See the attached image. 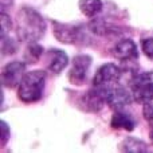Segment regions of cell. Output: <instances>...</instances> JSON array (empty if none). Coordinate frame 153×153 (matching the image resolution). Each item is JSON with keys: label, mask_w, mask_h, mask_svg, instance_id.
I'll return each mask as SVG.
<instances>
[{"label": "cell", "mask_w": 153, "mask_h": 153, "mask_svg": "<svg viewBox=\"0 0 153 153\" xmlns=\"http://www.w3.org/2000/svg\"><path fill=\"white\" fill-rule=\"evenodd\" d=\"M103 93V97H105V102L108 103L110 108L116 109H122L126 105H129L133 100V97L130 95V93L125 89L124 86L117 83H111V85H106V86H101L100 87Z\"/></svg>", "instance_id": "cell-4"}, {"label": "cell", "mask_w": 153, "mask_h": 153, "mask_svg": "<svg viewBox=\"0 0 153 153\" xmlns=\"http://www.w3.org/2000/svg\"><path fill=\"white\" fill-rule=\"evenodd\" d=\"M110 125L114 129H124V130H128V132H132L136 126V122L130 114L125 113L121 109H118L113 114V117H111Z\"/></svg>", "instance_id": "cell-12"}, {"label": "cell", "mask_w": 153, "mask_h": 153, "mask_svg": "<svg viewBox=\"0 0 153 153\" xmlns=\"http://www.w3.org/2000/svg\"><path fill=\"white\" fill-rule=\"evenodd\" d=\"M120 151L121 152H132V153H144L148 152V145L144 141L138 138L128 137L120 144Z\"/></svg>", "instance_id": "cell-15"}, {"label": "cell", "mask_w": 153, "mask_h": 153, "mask_svg": "<svg viewBox=\"0 0 153 153\" xmlns=\"http://www.w3.org/2000/svg\"><path fill=\"white\" fill-rule=\"evenodd\" d=\"M141 50L146 58L153 59V38H145L141 40Z\"/></svg>", "instance_id": "cell-18"}, {"label": "cell", "mask_w": 153, "mask_h": 153, "mask_svg": "<svg viewBox=\"0 0 153 153\" xmlns=\"http://www.w3.org/2000/svg\"><path fill=\"white\" fill-rule=\"evenodd\" d=\"M16 36L20 42H38L46 32V22L38 11L23 7L16 15Z\"/></svg>", "instance_id": "cell-1"}, {"label": "cell", "mask_w": 153, "mask_h": 153, "mask_svg": "<svg viewBox=\"0 0 153 153\" xmlns=\"http://www.w3.org/2000/svg\"><path fill=\"white\" fill-rule=\"evenodd\" d=\"M46 59H47V67L48 71L54 73V74H61L66 66L69 65V56L65 51L59 50V48H51L46 53Z\"/></svg>", "instance_id": "cell-10"}, {"label": "cell", "mask_w": 153, "mask_h": 153, "mask_svg": "<svg viewBox=\"0 0 153 153\" xmlns=\"http://www.w3.org/2000/svg\"><path fill=\"white\" fill-rule=\"evenodd\" d=\"M133 100L136 102H152L153 101V83L151 85H145V86H138V87H133Z\"/></svg>", "instance_id": "cell-16"}, {"label": "cell", "mask_w": 153, "mask_h": 153, "mask_svg": "<svg viewBox=\"0 0 153 153\" xmlns=\"http://www.w3.org/2000/svg\"><path fill=\"white\" fill-rule=\"evenodd\" d=\"M111 54L116 59L120 61H133L137 59L138 56V50L136 43L132 39H121L120 42H117L114 45V47L111 48Z\"/></svg>", "instance_id": "cell-9"}, {"label": "cell", "mask_w": 153, "mask_h": 153, "mask_svg": "<svg viewBox=\"0 0 153 153\" xmlns=\"http://www.w3.org/2000/svg\"><path fill=\"white\" fill-rule=\"evenodd\" d=\"M45 48L36 42H31L27 45L26 50H24L23 54V62L26 65H32V63H36V62L40 61L42 55L45 54Z\"/></svg>", "instance_id": "cell-13"}, {"label": "cell", "mask_w": 153, "mask_h": 153, "mask_svg": "<svg viewBox=\"0 0 153 153\" xmlns=\"http://www.w3.org/2000/svg\"><path fill=\"white\" fill-rule=\"evenodd\" d=\"M105 97H103V93L100 87H95L93 90L86 91L81 98V105L82 108L86 111L90 113H97L105 105Z\"/></svg>", "instance_id": "cell-8"}, {"label": "cell", "mask_w": 153, "mask_h": 153, "mask_svg": "<svg viewBox=\"0 0 153 153\" xmlns=\"http://www.w3.org/2000/svg\"><path fill=\"white\" fill-rule=\"evenodd\" d=\"M16 45L13 40L7 39V38H3L1 39V53L3 55H10V54H13L16 51Z\"/></svg>", "instance_id": "cell-19"}, {"label": "cell", "mask_w": 153, "mask_h": 153, "mask_svg": "<svg viewBox=\"0 0 153 153\" xmlns=\"http://www.w3.org/2000/svg\"><path fill=\"white\" fill-rule=\"evenodd\" d=\"M47 74L43 70L26 73L18 86V98L24 103H34L43 95Z\"/></svg>", "instance_id": "cell-2"}, {"label": "cell", "mask_w": 153, "mask_h": 153, "mask_svg": "<svg viewBox=\"0 0 153 153\" xmlns=\"http://www.w3.org/2000/svg\"><path fill=\"white\" fill-rule=\"evenodd\" d=\"M153 83V71H146L137 74L134 78L132 79V89L138 86H145V85Z\"/></svg>", "instance_id": "cell-17"}, {"label": "cell", "mask_w": 153, "mask_h": 153, "mask_svg": "<svg viewBox=\"0 0 153 153\" xmlns=\"http://www.w3.org/2000/svg\"><path fill=\"white\" fill-rule=\"evenodd\" d=\"M26 74V63L19 61H13L7 63L1 70V83L4 87L15 89L22 82Z\"/></svg>", "instance_id": "cell-6"}, {"label": "cell", "mask_w": 153, "mask_h": 153, "mask_svg": "<svg viewBox=\"0 0 153 153\" xmlns=\"http://www.w3.org/2000/svg\"><path fill=\"white\" fill-rule=\"evenodd\" d=\"M120 78H121V69L114 63H105L97 70L93 78V85L95 87L106 86V85L117 83Z\"/></svg>", "instance_id": "cell-7"}, {"label": "cell", "mask_w": 153, "mask_h": 153, "mask_svg": "<svg viewBox=\"0 0 153 153\" xmlns=\"http://www.w3.org/2000/svg\"><path fill=\"white\" fill-rule=\"evenodd\" d=\"M53 31L55 38L61 43L67 45H86L89 43V36L86 34V30L81 26H73V24H65L59 22H53Z\"/></svg>", "instance_id": "cell-3"}, {"label": "cell", "mask_w": 153, "mask_h": 153, "mask_svg": "<svg viewBox=\"0 0 153 153\" xmlns=\"http://www.w3.org/2000/svg\"><path fill=\"white\" fill-rule=\"evenodd\" d=\"M143 114H144V118H145L151 125H153V101L152 102L144 103Z\"/></svg>", "instance_id": "cell-22"}, {"label": "cell", "mask_w": 153, "mask_h": 153, "mask_svg": "<svg viewBox=\"0 0 153 153\" xmlns=\"http://www.w3.org/2000/svg\"><path fill=\"white\" fill-rule=\"evenodd\" d=\"M0 129H1V136H0V146L4 148L7 145L8 140H10V136H11V132H10V128H8L7 122L5 121H0Z\"/></svg>", "instance_id": "cell-21"}, {"label": "cell", "mask_w": 153, "mask_h": 153, "mask_svg": "<svg viewBox=\"0 0 153 153\" xmlns=\"http://www.w3.org/2000/svg\"><path fill=\"white\" fill-rule=\"evenodd\" d=\"M12 28V22L11 18L7 15L5 12H1V39L3 38H7L8 32Z\"/></svg>", "instance_id": "cell-20"}, {"label": "cell", "mask_w": 153, "mask_h": 153, "mask_svg": "<svg viewBox=\"0 0 153 153\" xmlns=\"http://www.w3.org/2000/svg\"><path fill=\"white\" fill-rule=\"evenodd\" d=\"M91 66V56L86 54H78L73 59L71 69L69 71V81L71 85L81 86L86 82L87 71Z\"/></svg>", "instance_id": "cell-5"}, {"label": "cell", "mask_w": 153, "mask_h": 153, "mask_svg": "<svg viewBox=\"0 0 153 153\" xmlns=\"http://www.w3.org/2000/svg\"><path fill=\"white\" fill-rule=\"evenodd\" d=\"M79 10L86 18H95L102 11V0H79Z\"/></svg>", "instance_id": "cell-14"}, {"label": "cell", "mask_w": 153, "mask_h": 153, "mask_svg": "<svg viewBox=\"0 0 153 153\" xmlns=\"http://www.w3.org/2000/svg\"><path fill=\"white\" fill-rule=\"evenodd\" d=\"M89 30L98 36H113V35L120 34L118 27L106 20H102V19H94L89 24Z\"/></svg>", "instance_id": "cell-11"}]
</instances>
